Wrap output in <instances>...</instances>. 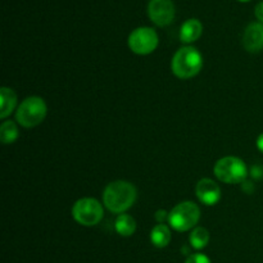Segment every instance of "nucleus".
Returning <instances> with one entry per match:
<instances>
[{"label":"nucleus","mask_w":263,"mask_h":263,"mask_svg":"<svg viewBox=\"0 0 263 263\" xmlns=\"http://www.w3.org/2000/svg\"><path fill=\"white\" fill-rule=\"evenodd\" d=\"M136 200V189L127 181L110 182L103 193V203L113 213H123Z\"/></svg>","instance_id":"f257e3e1"},{"label":"nucleus","mask_w":263,"mask_h":263,"mask_svg":"<svg viewBox=\"0 0 263 263\" xmlns=\"http://www.w3.org/2000/svg\"><path fill=\"white\" fill-rule=\"evenodd\" d=\"M203 67L202 54L193 46L179 49L172 58L171 69L179 79L186 80L197 76Z\"/></svg>","instance_id":"f03ea898"},{"label":"nucleus","mask_w":263,"mask_h":263,"mask_svg":"<svg viewBox=\"0 0 263 263\" xmlns=\"http://www.w3.org/2000/svg\"><path fill=\"white\" fill-rule=\"evenodd\" d=\"M46 112H48V108H46L45 102L41 98L30 97L23 100L20 107L17 108L15 118L21 126L31 128L43 122Z\"/></svg>","instance_id":"7ed1b4c3"},{"label":"nucleus","mask_w":263,"mask_h":263,"mask_svg":"<svg viewBox=\"0 0 263 263\" xmlns=\"http://www.w3.org/2000/svg\"><path fill=\"white\" fill-rule=\"evenodd\" d=\"M200 218V210L195 203L182 202L177 204L168 213V222L174 230L184 233L198 223Z\"/></svg>","instance_id":"20e7f679"},{"label":"nucleus","mask_w":263,"mask_h":263,"mask_svg":"<svg viewBox=\"0 0 263 263\" xmlns=\"http://www.w3.org/2000/svg\"><path fill=\"white\" fill-rule=\"evenodd\" d=\"M216 177L226 184H238L244 182L248 175V168L240 158L225 157L217 161L213 168Z\"/></svg>","instance_id":"39448f33"},{"label":"nucleus","mask_w":263,"mask_h":263,"mask_svg":"<svg viewBox=\"0 0 263 263\" xmlns=\"http://www.w3.org/2000/svg\"><path fill=\"white\" fill-rule=\"evenodd\" d=\"M103 207L97 199L92 198H82L74 203L72 208V216L79 222L84 226H95L102 221Z\"/></svg>","instance_id":"423d86ee"},{"label":"nucleus","mask_w":263,"mask_h":263,"mask_svg":"<svg viewBox=\"0 0 263 263\" xmlns=\"http://www.w3.org/2000/svg\"><path fill=\"white\" fill-rule=\"evenodd\" d=\"M128 46L139 55L151 54L158 46V35L151 27H139L128 36Z\"/></svg>","instance_id":"0eeeda50"},{"label":"nucleus","mask_w":263,"mask_h":263,"mask_svg":"<svg viewBox=\"0 0 263 263\" xmlns=\"http://www.w3.org/2000/svg\"><path fill=\"white\" fill-rule=\"evenodd\" d=\"M148 14L152 22L159 27L168 26L175 18V5L172 0H151Z\"/></svg>","instance_id":"6e6552de"},{"label":"nucleus","mask_w":263,"mask_h":263,"mask_svg":"<svg viewBox=\"0 0 263 263\" xmlns=\"http://www.w3.org/2000/svg\"><path fill=\"white\" fill-rule=\"evenodd\" d=\"M198 199L205 205H215L221 198V189L213 180L202 179L195 186Z\"/></svg>","instance_id":"1a4fd4ad"},{"label":"nucleus","mask_w":263,"mask_h":263,"mask_svg":"<svg viewBox=\"0 0 263 263\" xmlns=\"http://www.w3.org/2000/svg\"><path fill=\"white\" fill-rule=\"evenodd\" d=\"M243 45L249 53H258L263 49V23L253 22L246 28Z\"/></svg>","instance_id":"9d476101"},{"label":"nucleus","mask_w":263,"mask_h":263,"mask_svg":"<svg viewBox=\"0 0 263 263\" xmlns=\"http://www.w3.org/2000/svg\"><path fill=\"white\" fill-rule=\"evenodd\" d=\"M203 32V26L200 21L192 18L186 22L182 23L181 30H180V40L185 44H190L197 41Z\"/></svg>","instance_id":"9b49d317"},{"label":"nucleus","mask_w":263,"mask_h":263,"mask_svg":"<svg viewBox=\"0 0 263 263\" xmlns=\"http://www.w3.org/2000/svg\"><path fill=\"white\" fill-rule=\"evenodd\" d=\"M0 100H2V109H0V118H7L17 104V95L12 89L2 87L0 89Z\"/></svg>","instance_id":"f8f14e48"},{"label":"nucleus","mask_w":263,"mask_h":263,"mask_svg":"<svg viewBox=\"0 0 263 263\" xmlns=\"http://www.w3.org/2000/svg\"><path fill=\"white\" fill-rule=\"evenodd\" d=\"M151 240L152 244L157 248H164L171 241V231L163 223H159L156 228L152 230L151 233Z\"/></svg>","instance_id":"ddd939ff"},{"label":"nucleus","mask_w":263,"mask_h":263,"mask_svg":"<svg viewBox=\"0 0 263 263\" xmlns=\"http://www.w3.org/2000/svg\"><path fill=\"white\" fill-rule=\"evenodd\" d=\"M115 228L121 236H131L136 230V221L130 215H120L116 220Z\"/></svg>","instance_id":"4468645a"},{"label":"nucleus","mask_w":263,"mask_h":263,"mask_svg":"<svg viewBox=\"0 0 263 263\" xmlns=\"http://www.w3.org/2000/svg\"><path fill=\"white\" fill-rule=\"evenodd\" d=\"M18 128L17 125L12 121H5L0 126V139L3 144H12L17 140Z\"/></svg>","instance_id":"2eb2a0df"},{"label":"nucleus","mask_w":263,"mask_h":263,"mask_svg":"<svg viewBox=\"0 0 263 263\" xmlns=\"http://www.w3.org/2000/svg\"><path fill=\"white\" fill-rule=\"evenodd\" d=\"M210 241V233L204 228H195L190 234V244L195 249H203Z\"/></svg>","instance_id":"dca6fc26"},{"label":"nucleus","mask_w":263,"mask_h":263,"mask_svg":"<svg viewBox=\"0 0 263 263\" xmlns=\"http://www.w3.org/2000/svg\"><path fill=\"white\" fill-rule=\"evenodd\" d=\"M185 263H211V259L208 258L205 254L197 253V254H192V256L185 261Z\"/></svg>","instance_id":"f3484780"},{"label":"nucleus","mask_w":263,"mask_h":263,"mask_svg":"<svg viewBox=\"0 0 263 263\" xmlns=\"http://www.w3.org/2000/svg\"><path fill=\"white\" fill-rule=\"evenodd\" d=\"M254 13H256V17L257 20H258V22L263 23V2L257 4L256 9H254Z\"/></svg>","instance_id":"a211bd4d"},{"label":"nucleus","mask_w":263,"mask_h":263,"mask_svg":"<svg viewBox=\"0 0 263 263\" xmlns=\"http://www.w3.org/2000/svg\"><path fill=\"white\" fill-rule=\"evenodd\" d=\"M166 217L168 218V213L166 212V211H158L156 215V220L158 221V222H163L164 220H166Z\"/></svg>","instance_id":"6ab92c4d"},{"label":"nucleus","mask_w":263,"mask_h":263,"mask_svg":"<svg viewBox=\"0 0 263 263\" xmlns=\"http://www.w3.org/2000/svg\"><path fill=\"white\" fill-rule=\"evenodd\" d=\"M257 148H258V151L261 152V153H263V133L258 136V139H257Z\"/></svg>","instance_id":"aec40b11"},{"label":"nucleus","mask_w":263,"mask_h":263,"mask_svg":"<svg viewBox=\"0 0 263 263\" xmlns=\"http://www.w3.org/2000/svg\"><path fill=\"white\" fill-rule=\"evenodd\" d=\"M239 2H241V3H247V2H251V0H239Z\"/></svg>","instance_id":"412c9836"}]
</instances>
